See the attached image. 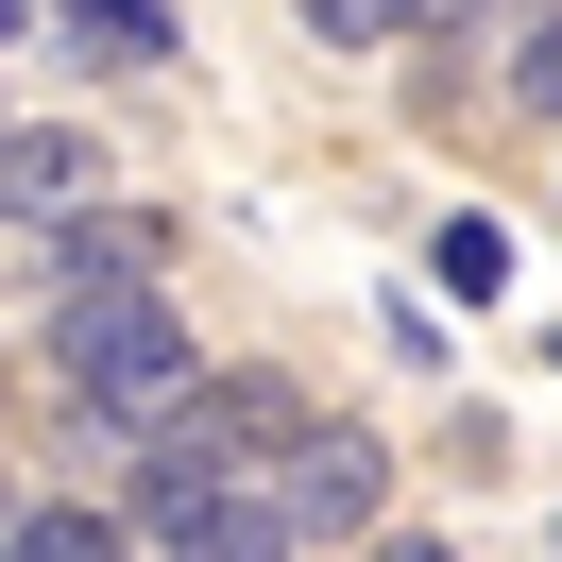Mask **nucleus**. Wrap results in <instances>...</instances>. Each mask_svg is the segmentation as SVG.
I'll return each instance as SVG.
<instances>
[{
	"mask_svg": "<svg viewBox=\"0 0 562 562\" xmlns=\"http://www.w3.org/2000/svg\"><path fill=\"white\" fill-rule=\"evenodd\" d=\"M35 256H52V290H171V222L103 205V188H86L69 222H35Z\"/></svg>",
	"mask_w": 562,
	"mask_h": 562,
	"instance_id": "obj_3",
	"label": "nucleus"
},
{
	"mask_svg": "<svg viewBox=\"0 0 562 562\" xmlns=\"http://www.w3.org/2000/svg\"><path fill=\"white\" fill-rule=\"evenodd\" d=\"M358 562H460V546H426V528H358Z\"/></svg>",
	"mask_w": 562,
	"mask_h": 562,
	"instance_id": "obj_11",
	"label": "nucleus"
},
{
	"mask_svg": "<svg viewBox=\"0 0 562 562\" xmlns=\"http://www.w3.org/2000/svg\"><path fill=\"white\" fill-rule=\"evenodd\" d=\"M0 562H137V546H120L103 512H18V528H0Z\"/></svg>",
	"mask_w": 562,
	"mask_h": 562,
	"instance_id": "obj_7",
	"label": "nucleus"
},
{
	"mask_svg": "<svg viewBox=\"0 0 562 562\" xmlns=\"http://www.w3.org/2000/svg\"><path fill=\"white\" fill-rule=\"evenodd\" d=\"M512 103H528V120H562V18H546L528 52H512Z\"/></svg>",
	"mask_w": 562,
	"mask_h": 562,
	"instance_id": "obj_10",
	"label": "nucleus"
},
{
	"mask_svg": "<svg viewBox=\"0 0 562 562\" xmlns=\"http://www.w3.org/2000/svg\"><path fill=\"white\" fill-rule=\"evenodd\" d=\"M307 35H324V52H392V35H409V0H307Z\"/></svg>",
	"mask_w": 562,
	"mask_h": 562,
	"instance_id": "obj_9",
	"label": "nucleus"
},
{
	"mask_svg": "<svg viewBox=\"0 0 562 562\" xmlns=\"http://www.w3.org/2000/svg\"><path fill=\"white\" fill-rule=\"evenodd\" d=\"M477 18H494V0H409V35H477Z\"/></svg>",
	"mask_w": 562,
	"mask_h": 562,
	"instance_id": "obj_12",
	"label": "nucleus"
},
{
	"mask_svg": "<svg viewBox=\"0 0 562 562\" xmlns=\"http://www.w3.org/2000/svg\"><path fill=\"white\" fill-rule=\"evenodd\" d=\"M256 494L290 512V546H358V528H392V460H375V426H324V409L273 443V477H256Z\"/></svg>",
	"mask_w": 562,
	"mask_h": 562,
	"instance_id": "obj_2",
	"label": "nucleus"
},
{
	"mask_svg": "<svg viewBox=\"0 0 562 562\" xmlns=\"http://www.w3.org/2000/svg\"><path fill=\"white\" fill-rule=\"evenodd\" d=\"M18 18H35V0H0V35H18Z\"/></svg>",
	"mask_w": 562,
	"mask_h": 562,
	"instance_id": "obj_13",
	"label": "nucleus"
},
{
	"mask_svg": "<svg viewBox=\"0 0 562 562\" xmlns=\"http://www.w3.org/2000/svg\"><path fill=\"white\" fill-rule=\"evenodd\" d=\"M443 290H460V307H494V290H512V239H494V222H443Z\"/></svg>",
	"mask_w": 562,
	"mask_h": 562,
	"instance_id": "obj_8",
	"label": "nucleus"
},
{
	"mask_svg": "<svg viewBox=\"0 0 562 562\" xmlns=\"http://www.w3.org/2000/svg\"><path fill=\"white\" fill-rule=\"evenodd\" d=\"M52 392H69L103 443H137V426H171L188 392H205V341L171 324V290H52Z\"/></svg>",
	"mask_w": 562,
	"mask_h": 562,
	"instance_id": "obj_1",
	"label": "nucleus"
},
{
	"mask_svg": "<svg viewBox=\"0 0 562 562\" xmlns=\"http://www.w3.org/2000/svg\"><path fill=\"white\" fill-rule=\"evenodd\" d=\"M0 528H18V494H0Z\"/></svg>",
	"mask_w": 562,
	"mask_h": 562,
	"instance_id": "obj_14",
	"label": "nucleus"
},
{
	"mask_svg": "<svg viewBox=\"0 0 562 562\" xmlns=\"http://www.w3.org/2000/svg\"><path fill=\"white\" fill-rule=\"evenodd\" d=\"M154 562H307V546H290V512L239 477V494H205L188 528H154Z\"/></svg>",
	"mask_w": 562,
	"mask_h": 562,
	"instance_id": "obj_5",
	"label": "nucleus"
},
{
	"mask_svg": "<svg viewBox=\"0 0 562 562\" xmlns=\"http://www.w3.org/2000/svg\"><path fill=\"white\" fill-rule=\"evenodd\" d=\"M35 18H52V35H69V52H103V69H171V18H154V0H35Z\"/></svg>",
	"mask_w": 562,
	"mask_h": 562,
	"instance_id": "obj_6",
	"label": "nucleus"
},
{
	"mask_svg": "<svg viewBox=\"0 0 562 562\" xmlns=\"http://www.w3.org/2000/svg\"><path fill=\"white\" fill-rule=\"evenodd\" d=\"M86 188H103V137H69V120H0V222H18V239L69 222Z\"/></svg>",
	"mask_w": 562,
	"mask_h": 562,
	"instance_id": "obj_4",
	"label": "nucleus"
}]
</instances>
